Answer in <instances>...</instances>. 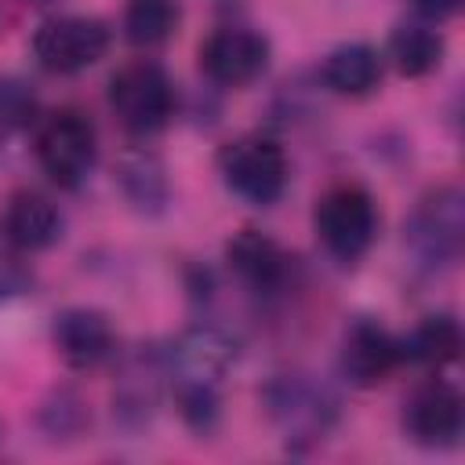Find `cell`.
I'll return each instance as SVG.
<instances>
[{"label": "cell", "mask_w": 465, "mask_h": 465, "mask_svg": "<svg viewBox=\"0 0 465 465\" xmlns=\"http://www.w3.org/2000/svg\"><path fill=\"white\" fill-rule=\"evenodd\" d=\"M265 411L276 421V429L283 432L287 443H316L338 418V396L305 371H283L272 374L265 392Z\"/></svg>", "instance_id": "6da1fadb"}, {"label": "cell", "mask_w": 465, "mask_h": 465, "mask_svg": "<svg viewBox=\"0 0 465 465\" xmlns=\"http://www.w3.org/2000/svg\"><path fill=\"white\" fill-rule=\"evenodd\" d=\"M465 243V196L458 185L429 189L407 218V247L429 272L450 269Z\"/></svg>", "instance_id": "7a4b0ae2"}, {"label": "cell", "mask_w": 465, "mask_h": 465, "mask_svg": "<svg viewBox=\"0 0 465 465\" xmlns=\"http://www.w3.org/2000/svg\"><path fill=\"white\" fill-rule=\"evenodd\" d=\"M109 109L131 134H156L167 127L174 113V84L163 65L138 58L113 73L109 80Z\"/></svg>", "instance_id": "3957f363"}, {"label": "cell", "mask_w": 465, "mask_h": 465, "mask_svg": "<svg viewBox=\"0 0 465 465\" xmlns=\"http://www.w3.org/2000/svg\"><path fill=\"white\" fill-rule=\"evenodd\" d=\"M312 225L316 236L323 243V251L338 262H360L367 254V247L378 236V207L374 196L363 185H334L316 200L312 211Z\"/></svg>", "instance_id": "277c9868"}, {"label": "cell", "mask_w": 465, "mask_h": 465, "mask_svg": "<svg viewBox=\"0 0 465 465\" xmlns=\"http://www.w3.org/2000/svg\"><path fill=\"white\" fill-rule=\"evenodd\" d=\"M218 171L229 193H236L251 207H272L283 196L291 178L287 153L280 149V142L265 134H243L229 142L218 153Z\"/></svg>", "instance_id": "5b68a950"}, {"label": "cell", "mask_w": 465, "mask_h": 465, "mask_svg": "<svg viewBox=\"0 0 465 465\" xmlns=\"http://www.w3.org/2000/svg\"><path fill=\"white\" fill-rule=\"evenodd\" d=\"M36 160L54 185H62V189L84 185L98 160L94 124L80 109L51 113L36 131Z\"/></svg>", "instance_id": "8992f818"}, {"label": "cell", "mask_w": 465, "mask_h": 465, "mask_svg": "<svg viewBox=\"0 0 465 465\" xmlns=\"http://www.w3.org/2000/svg\"><path fill=\"white\" fill-rule=\"evenodd\" d=\"M109 40L113 36L102 18L58 15V18H47L33 33V54L47 73L73 76V73H84L94 62H102L109 51Z\"/></svg>", "instance_id": "52a82bcc"}, {"label": "cell", "mask_w": 465, "mask_h": 465, "mask_svg": "<svg viewBox=\"0 0 465 465\" xmlns=\"http://www.w3.org/2000/svg\"><path fill=\"white\" fill-rule=\"evenodd\" d=\"M403 429L418 447H454L465 432V400L450 381H425L403 403Z\"/></svg>", "instance_id": "ba28073f"}, {"label": "cell", "mask_w": 465, "mask_h": 465, "mask_svg": "<svg viewBox=\"0 0 465 465\" xmlns=\"http://www.w3.org/2000/svg\"><path fill=\"white\" fill-rule=\"evenodd\" d=\"M200 69L222 87H243L269 69V40L247 25H225L203 40Z\"/></svg>", "instance_id": "9c48e42d"}, {"label": "cell", "mask_w": 465, "mask_h": 465, "mask_svg": "<svg viewBox=\"0 0 465 465\" xmlns=\"http://www.w3.org/2000/svg\"><path fill=\"white\" fill-rule=\"evenodd\" d=\"M403 363V341L378 320H356L341 341V374L349 385H381Z\"/></svg>", "instance_id": "30bf717a"}, {"label": "cell", "mask_w": 465, "mask_h": 465, "mask_svg": "<svg viewBox=\"0 0 465 465\" xmlns=\"http://www.w3.org/2000/svg\"><path fill=\"white\" fill-rule=\"evenodd\" d=\"M51 338H54L58 356H62L69 367H76V371L98 367V363L113 352V345H116L109 316L98 312V309H87V305L62 309V312L54 316Z\"/></svg>", "instance_id": "8fae6325"}, {"label": "cell", "mask_w": 465, "mask_h": 465, "mask_svg": "<svg viewBox=\"0 0 465 465\" xmlns=\"http://www.w3.org/2000/svg\"><path fill=\"white\" fill-rule=\"evenodd\" d=\"M225 262L240 276V283H247L258 294L280 291L287 283V269H291V258L283 254V247L262 229H240L225 243Z\"/></svg>", "instance_id": "7c38bea8"}, {"label": "cell", "mask_w": 465, "mask_h": 465, "mask_svg": "<svg viewBox=\"0 0 465 465\" xmlns=\"http://www.w3.org/2000/svg\"><path fill=\"white\" fill-rule=\"evenodd\" d=\"M0 232L15 251H44L62 236V214L58 207L33 189H22L7 200L4 218H0Z\"/></svg>", "instance_id": "4fadbf2b"}, {"label": "cell", "mask_w": 465, "mask_h": 465, "mask_svg": "<svg viewBox=\"0 0 465 465\" xmlns=\"http://www.w3.org/2000/svg\"><path fill=\"white\" fill-rule=\"evenodd\" d=\"M163 378H167V356L163 352H153V349L145 352L142 349L134 360H127L124 378L116 381V396H113L120 418L131 421V425L145 421L153 414V407H156Z\"/></svg>", "instance_id": "5bb4252c"}, {"label": "cell", "mask_w": 465, "mask_h": 465, "mask_svg": "<svg viewBox=\"0 0 465 465\" xmlns=\"http://www.w3.org/2000/svg\"><path fill=\"white\" fill-rule=\"evenodd\" d=\"M320 76L334 94H371L381 80V54L371 44H341L323 58Z\"/></svg>", "instance_id": "9a60e30c"}, {"label": "cell", "mask_w": 465, "mask_h": 465, "mask_svg": "<svg viewBox=\"0 0 465 465\" xmlns=\"http://www.w3.org/2000/svg\"><path fill=\"white\" fill-rule=\"evenodd\" d=\"M403 341V360H414L421 367H447L461 352V327L450 312L425 316Z\"/></svg>", "instance_id": "2e32d148"}, {"label": "cell", "mask_w": 465, "mask_h": 465, "mask_svg": "<svg viewBox=\"0 0 465 465\" xmlns=\"http://www.w3.org/2000/svg\"><path fill=\"white\" fill-rule=\"evenodd\" d=\"M389 54L403 76H425L443 62V36L436 33V25L407 22L392 33Z\"/></svg>", "instance_id": "e0dca14e"}, {"label": "cell", "mask_w": 465, "mask_h": 465, "mask_svg": "<svg viewBox=\"0 0 465 465\" xmlns=\"http://www.w3.org/2000/svg\"><path fill=\"white\" fill-rule=\"evenodd\" d=\"M178 25V0H127L124 33L138 47L163 44Z\"/></svg>", "instance_id": "ac0fdd59"}, {"label": "cell", "mask_w": 465, "mask_h": 465, "mask_svg": "<svg viewBox=\"0 0 465 465\" xmlns=\"http://www.w3.org/2000/svg\"><path fill=\"white\" fill-rule=\"evenodd\" d=\"M120 185H124L127 200H131L138 211H160L163 200H167L163 167H160V160L149 156V153L124 156V163H120Z\"/></svg>", "instance_id": "d6986e66"}, {"label": "cell", "mask_w": 465, "mask_h": 465, "mask_svg": "<svg viewBox=\"0 0 465 465\" xmlns=\"http://www.w3.org/2000/svg\"><path fill=\"white\" fill-rule=\"evenodd\" d=\"M33 91L18 80H0V127H22L33 120Z\"/></svg>", "instance_id": "ffe728a7"}, {"label": "cell", "mask_w": 465, "mask_h": 465, "mask_svg": "<svg viewBox=\"0 0 465 465\" xmlns=\"http://www.w3.org/2000/svg\"><path fill=\"white\" fill-rule=\"evenodd\" d=\"M44 418H54V421H44L47 425V432H76L80 425H84V407H80V400L76 396H69V392H58L54 396V403H47L44 407Z\"/></svg>", "instance_id": "44dd1931"}, {"label": "cell", "mask_w": 465, "mask_h": 465, "mask_svg": "<svg viewBox=\"0 0 465 465\" xmlns=\"http://www.w3.org/2000/svg\"><path fill=\"white\" fill-rule=\"evenodd\" d=\"M29 283H33V272L18 262L15 247L4 240V247H0V298L22 294V291H29Z\"/></svg>", "instance_id": "7402d4cb"}, {"label": "cell", "mask_w": 465, "mask_h": 465, "mask_svg": "<svg viewBox=\"0 0 465 465\" xmlns=\"http://www.w3.org/2000/svg\"><path fill=\"white\" fill-rule=\"evenodd\" d=\"M411 11L418 15V22L440 25V22H447L461 11V0H411Z\"/></svg>", "instance_id": "603a6c76"}, {"label": "cell", "mask_w": 465, "mask_h": 465, "mask_svg": "<svg viewBox=\"0 0 465 465\" xmlns=\"http://www.w3.org/2000/svg\"><path fill=\"white\" fill-rule=\"evenodd\" d=\"M33 4H51V0H33Z\"/></svg>", "instance_id": "cb8c5ba5"}]
</instances>
